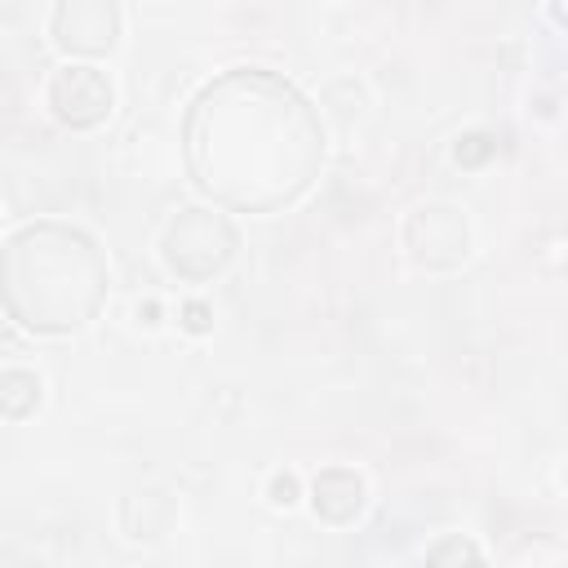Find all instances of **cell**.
<instances>
[{"label":"cell","instance_id":"1","mask_svg":"<svg viewBox=\"0 0 568 568\" xmlns=\"http://www.w3.org/2000/svg\"><path fill=\"white\" fill-rule=\"evenodd\" d=\"M186 160L195 186L217 204L271 213L311 186L324 160V129L280 75L231 71L195 98Z\"/></svg>","mask_w":568,"mask_h":568},{"label":"cell","instance_id":"2","mask_svg":"<svg viewBox=\"0 0 568 568\" xmlns=\"http://www.w3.org/2000/svg\"><path fill=\"white\" fill-rule=\"evenodd\" d=\"M0 302L31 333H75L106 302V257L67 222H31L0 248Z\"/></svg>","mask_w":568,"mask_h":568},{"label":"cell","instance_id":"3","mask_svg":"<svg viewBox=\"0 0 568 568\" xmlns=\"http://www.w3.org/2000/svg\"><path fill=\"white\" fill-rule=\"evenodd\" d=\"M240 248V235L231 226L226 213H213V209H182L169 231H164V244H160V257L164 266L186 280V284H204L213 280L217 271H226V262L235 257Z\"/></svg>","mask_w":568,"mask_h":568},{"label":"cell","instance_id":"4","mask_svg":"<svg viewBox=\"0 0 568 568\" xmlns=\"http://www.w3.org/2000/svg\"><path fill=\"white\" fill-rule=\"evenodd\" d=\"M408 257L426 271H457L470 253V226L453 204H422L404 222Z\"/></svg>","mask_w":568,"mask_h":568},{"label":"cell","instance_id":"5","mask_svg":"<svg viewBox=\"0 0 568 568\" xmlns=\"http://www.w3.org/2000/svg\"><path fill=\"white\" fill-rule=\"evenodd\" d=\"M49 106L67 129H98L115 106V89L98 67H62L49 80Z\"/></svg>","mask_w":568,"mask_h":568},{"label":"cell","instance_id":"6","mask_svg":"<svg viewBox=\"0 0 568 568\" xmlns=\"http://www.w3.org/2000/svg\"><path fill=\"white\" fill-rule=\"evenodd\" d=\"M53 40L67 53L102 58L120 40V9L111 0H71L53 9Z\"/></svg>","mask_w":568,"mask_h":568},{"label":"cell","instance_id":"7","mask_svg":"<svg viewBox=\"0 0 568 568\" xmlns=\"http://www.w3.org/2000/svg\"><path fill=\"white\" fill-rule=\"evenodd\" d=\"M311 510L324 524H351L364 510V479L351 466H324L311 479Z\"/></svg>","mask_w":568,"mask_h":568},{"label":"cell","instance_id":"8","mask_svg":"<svg viewBox=\"0 0 568 568\" xmlns=\"http://www.w3.org/2000/svg\"><path fill=\"white\" fill-rule=\"evenodd\" d=\"M40 377L31 368H0V417L22 422L40 408Z\"/></svg>","mask_w":568,"mask_h":568},{"label":"cell","instance_id":"9","mask_svg":"<svg viewBox=\"0 0 568 568\" xmlns=\"http://www.w3.org/2000/svg\"><path fill=\"white\" fill-rule=\"evenodd\" d=\"M422 568H484V555L466 532H444L426 546Z\"/></svg>","mask_w":568,"mask_h":568},{"label":"cell","instance_id":"10","mask_svg":"<svg viewBox=\"0 0 568 568\" xmlns=\"http://www.w3.org/2000/svg\"><path fill=\"white\" fill-rule=\"evenodd\" d=\"M124 510H142V519H124L129 537H138V541L142 537H160L173 524V501L160 497V493H138V497L124 501Z\"/></svg>","mask_w":568,"mask_h":568},{"label":"cell","instance_id":"11","mask_svg":"<svg viewBox=\"0 0 568 568\" xmlns=\"http://www.w3.org/2000/svg\"><path fill=\"white\" fill-rule=\"evenodd\" d=\"M493 155H497V138H493V133H484V129L462 133V138H457V146H453V160H457L462 169H484Z\"/></svg>","mask_w":568,"mask_h":568},{"label":"cell","instance_id":"12","mask_svg":"<svg viewBox=\"0 0 568 568\" xmlns=\"http://www.w3.org/2000/svg\"><path fill=\"white\" fill-rule=\"evenodd\" d=\"M178 324L186 328V333H209L213 328V306L209 302H200V297H191V302H182V311H178Z\"/></svg>","mask_w":568,"mask_h":568},{"label":"cell","instance_id":"13","mask_svg":"<svg viewBox=\"0 0 568 568\" xmlns=\"http://www.w3.org/2000/svg\"><path fill=\"white\" fill-rule=\"evenodd\" d=\"M266 493H271L275 506H293V501H297V475H293V470L271 475V488H266Z\"/></svg>","mask_w":568,"mask_h":568},{"label":"cell","instance_id":"14","mask_svg":"<svg viewBox=\"0 0 568 568\" xmlns=\"http://www.w3.org/2000/svg\"><path fill=\"white\" fill-rule=\"evenodd\" d=\"M138 320H142L146 328H151V324H160V302H151V297H146V302L138 306Z\"/></svg>","mask_w":568,"mask_h":568}]
</instances>
